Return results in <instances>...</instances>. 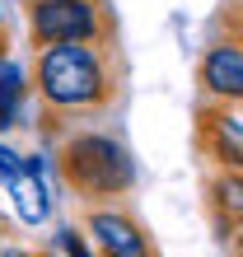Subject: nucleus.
Segmentation results:
<instances>
[{"instance_id":"1","label":"nucleus","mask_w":243,"mask_h":257,"mask_svg":"<svg viewBox=\"0 0 243 257\" xmlns=\"http://www.w3.org/2000/svg\"><path fill=\"white\" fill-rule=\"evenodd\" d=\"M38 98L47 117L103 112L117 98L112 38L98 42H52L38 56Z\"/></svg>"},{"instance_id":"2","label":"nucleus","mask_w":243,"mask_h":257,"mask_svg":"<svg viewBox=\"0 0 243 257\" xmlns=\"http://www.w3.org/2000/svg\"><path fill=\"white\" fill-rule=\"evenodd\" d=\"M61 178L75 187V196L84 201H103V196H122L131 192L136 183V164L127 155V145L112 141V136H98V131H80L61 145V159H56Z\"/></svg>"},{"instance_id":"3","label":"nucleus","mask_w":243,"mask_h":257,"mask_svg":"<svg viewBox=\"0 0 243 257\" xmlns=\"http://www.w3.org/2000/svg\"><path fill=\"white\" fill-rule=\"evenodd\" d=\"M28 33L38 47L52 42H98L112 38L98 0H28Z\"/></svg>"},{"instance_id":"4","label":"nucleus","mask_w":243,"mask_h":257,"mask_svg":"<svg viewBox=\"0 0 243 257\" xmlns=\"http://www.w3.org/2000/svg\"><path fill=\"white\" fill-rule=\"evenodd\" d=\"M196 145L210 164L238 169L243 164V122H238V98H215L196 117Z\"/></svg>"},{"instance_id":"5","label":"nucleus","mask_w":243,"mask_h":257,"mask_svg":"<svg viewBox=\"0 0 243 257\" xmlns=\"http://www.w3.org/2000/svg\"><path fill=\"white\" fill-rule=\"evenodd\" d=\"M84 229L94 234V243L103 257H159L155 238L141 229V220L131 215V210H89Z\"/></svg>"},{"instance_id":"6","label":"nucleus","mask_w":243,"mask_h":257,"mask_svg":"<svg viewBox=\"0 0 243 257\" xmlns=\"http://www.w3.org/2000/svg\"><path fill=\"white\" fill-rule=\"evenodd\" d=\"M201 89L210 98H238L243 94V52H238V38L220 42V47L206 52L201 61Z\"/></svg>"},{"instance_id":"7","label":"nucleus","mask_w":243,"mask_h":257,"mask_svg":"<svg viewBox=\"0 0 243 257\" xmlns=\"http://www.w3.org/2000/svg\"><path fill=\"white\" fill-rule=\"evenodd\" d=\"M5 183H10V196H14V206H19V215L28 224H42L52 215V201H47V187L38 178V164H19L14 173H5Z\"/></svg>"},{"instance_id":"8","label":"nucleus","mask_w":243,"mask_h":257,"mask_svg":"<svg viewBox=\"0 0 243 257\" xmlns=\"http://www.w3.org/2000/svg\"><path fill=\"white\" fill-rule=\"evenodd\" d=\"M19 98H24V75L0 56V131L19 122Z\"/></svg>"},{"instance_id":"9","label":"nucleus","mask_w":243,"mask_h":257,"mask_svg":"<svg viewBox=\"0 0 243 257\" xmlns=\"http://www.w3.org/2000/svg\"><path fill=\"white\" fill-rule=\"evenodd\" d=\"M61 243H66V252H70V257H94V252H89V243H84V238L75 234V229H66V234H61Z\"/></svg>"},{"instance_id":"10","label":"nucleus","mask_w":243,"mask_h":257,"mask_svg":"<svg viewBox=\"0 0 243 257\" xmlns=\"http://www.w3.org/2000/svg\"><path fill=\"white\" fill-rule=\"evenodd\" d=\"M14 169H19V159H14V155H10V150H5V145H0V173H14Z\"/></svg>"},{"instance_id":"11","label":"nucleus","mask_w":243,"mask_h":257,"mask_svg":"<svg viewBox=\"0 0 243 257\" xmlns=\"http://www.w3.org/2000/svg\"><path fill=\"white\" fill-rule=\"evenodd\" d=\"M0 238H5V224H0Z\"/></svg>"},{"instance_id":"12","label":"nucleus","mask_w":243,"mask_h":257,"mask_svg":"<svg viewBox=\"0 0 243 257\" xmlns=\"http://www.w3.org/2000/svg\"><path fill=\"white\" fill-rule=\"evenodd\" d=\"M0 28H5V19H0Z\"/></svg>"}]
</instances>
